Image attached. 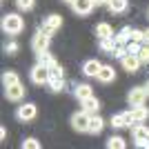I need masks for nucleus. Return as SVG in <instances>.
<instances>
[{
	"mask_svg": "<svg viewBox=\"0 0 149 149\" xmlns=\"http://www.w3.org/2000/svg\"><path fill=\"white\" fill-rule=\"evenodd\" d=\"M22 29H25V20H22V16H18V13H7L5 18H2V31H5V33H9V36H18Z\"/></svg>",
	"mask_w": 149,
	"mask_h": 149,
	"instance_id": "obj_1",
	"label": "nucleus"
},
{
	"mask_svg": "<svg viewBox=\"0 0 149 149\" xmlns=\"http://www.w3.org/2000/svg\"><path fill=\"white\" fill-rule=\"evenodd\" d=\"M89 123H91V113L85 111V109H80L71 116V127L76 131H89Z\"/></svg>",
	"mask_w": 149,
	"mask_h": 149,
	"instance_id": "obj_2",
	"label": "nucleus"
},
{
	"mask_svg": "<svg viewBox=\"0 0 149 149\" xmlns=\"http://www.w3.org/2000/svg\"><path fill=\"white\" fill-rule=\"evenodd\" d=\"M29 78H31V82H33V85H47V82H49V67H45V65H40V62H38L36 67L31 69Z\"/></svg>",
	"mask_w": 149,
	"mask_h": 149,
	"instance_id": "obj_3",
	"label": "nucleus"
},
{
	"mask_svg": "<svg viewBox=\"0 0 149 149\" xmlns=\"http://www.w3.org/2000/svg\"><path fill=\"white\" fill-rule=\"evenodd\" d=\"M36 113H38L36 105H33V102H27V105H20L18 109H16V118H18L20 123H31V120L36 118Z\"/></svg>",
	"mask_w": 149,
	"mask_h": 149,
	"instance_id": "obj_4",
	"label": "nucleus"
},
{
	"mask_svg": "<svg viewBox=\"0 0 149 149\" xmlns=\"http://www.w3.org/2000/svg\"><path fill=\"white\" fill-rule=\"evenodd\" d=\"M49 42H51V36H49V33H45V31L40 29L36 36H33V40H31V49L36 51V54L47 51V49H49Z\"/></svg>",
	"mask_w": 149,
	"mask_h": 149,
	"instance_id": "obj_5",
	"label": "nucleus"
},
{
	"mask_svg": "<svg viewBox=\"0 0 149 149\" xmlns=\"http://www.w3.org/2000/svg\"><path fill=\"white\" fill-rule=\"evenodd\" d=\"M109 125H111L113 129H123V127H134V116H131V109L125 113H113L111 120H109Z\"/></svg>",
	"mask_w": 149,
	"mask_h": 149,
	"instance_id": "obj_6",
	"label": "nucleus"
},
{
	"mask_svg": "<svg viewBox=\"0 0 149 149\" xmlns=\"http://www.w3.org/2000/svg\"><path fill=\"white\" fill-rule=\"evenodd\" d=\"M62 27V16H58V13H51V16H47L45 18V22H42V31L45 33H56L58 29Z\"/></svg>",
	"mask_w": 149,
	"mask_h": 149,
	"instance_id": "obj_7",
	"label": "nucleus"
},
{
	"mask_svg": "<svg viewBox=\"0 0 149 149\" xmlns=\"http://www.w3.org/2000/svg\"><path fill=\"white\" fill-rule=\"evenodd\" d=\"M127 100H129L131 107L145 105V100H147V89H145V87H134L129 93H127Z\"/></svg>",
	"mask_w": 149,
	"mask_h": 149,
	"instance_id": "obj_8",
	"label": "nucleus"
},
{
	"mask_svg": "<svg viewBox=\"0 0 149 149\" xmlns=\"http://www.w3.org/2000/svg\"><path fill=\"white\" fill-rule=\"evenodd\" d=\"M96 78H98V82H102V85H109V82L116 80V69H113L111 65H102Z\"/></svg>",
	"mask_w": 149,
	"mask_h": 149,
	"instance_id": "obj_9",
	"label": "nucleus"
},
{
	"mask_svg": "<svg viewBox=\"0 0 149 149\" xmlns=\"http://www.w3.org/2000/svg\"><path fill=\"white\" fill-rule=\"evenodd\" d=\"M123 69L129 71V74L138 71V69H140V58H138L136 54H127V56L123 58Z\"/></svg>",
	"mask_w": 149,
	"mask_h": 149,
	"instance_id": "obj_10",
	"label": "nucleus"
},
{
	"mask_svg": "<svg viewBox=\"0 0 149 149\" xmlns=\"http://www.w3.org/2000/svg\"><path fill=\"white\" fill-rule=\"evenodd\" d=\"M74 11L78 13V16H89V13H91V9L96 5H93V0H76L74 5Z\"/></svg>",
	"mask_w": 149,
	"mask_h": 149,
	"instance_id": "obj_11",
	"label": "nucleus"
},
{
	"mask_svg": "<svg viewBox=\"0 0 149 149\" xmlns=\"http://www.w3.org/2000/svg\"><path fill=\"white\" fill-rule=\"evenodd\" d=\"M5 96L9 100H13V102H18V100H22V96H25V87L22 85H11V87H7L5 89Z\"/></svg>",
	"mask_w": 149,
	"mask_h": 149,
	"instance_id": "obj_12",
	"label": "nucleus"
},
{
	"mask_svg": "<svg viewBox=\"0 0 149 149\" xmlns=\"http://www.w3.org/2000/svg\"><path fill=\"white\" fill-rule=\"evenodd\" d=\"M100 67H102V65H100L98 60H87L85 62V65H82V74L85 76H89V78H96V76H98V71H100Z\"/></svg>",
	"mask_w": 149,
	"mask_h": 149,
	"instance_id": "obj_13",
	"label": "nucleus"
},
{
	"mask_svg": "<svg viewBox=\"0 0 149 149\" xmlns=\"http://www.w3.org/2000/svg\"><path fill=\"white\" fill-rule=\"evenodd\" d=\"M47 87L51 89L54 93L62 91L65 89V76H56V74H49V82H47Z\"/></svg>",
	"mask_w": 149,
	"mask_h": 149,
	"instance_id": "obj_14",
	"label": "nucleus"
},
{
	"mask_svg": "<svg viewBox=\"0 0 149 149\" xmlns=\"http://www.w3.org/2000/svg\"><path fill=\"white\" fill-rule=\"evenodd\" d=\"M80 105H82V109H85V111H89L91 116H93V113H98V111H100V100L96 98V96H89L87 100H82Z\"/></svg>",
	"mask_w": 149,
	"mask_h": 149,
	"instance_id": "obj_15",
	"label": "nucleus"
},
{
	"mask_svg": "<svg viewBox=\"0 0 149 149\" xmlns=\"http://www.w3.org/2000/svg\"><path fill=\"white\" fill-rule=\"evenodd\" d=\"M107 7H109V11H111V13L118 16V13H125L127 9H129V2H127V0H109Z\"/></svg>",
	"mask_w": 149,
	"mask_h": 149,
	"instance_id": "obj_16",
	"label": "nucleus"
},
{
	"mask_svg": "<svg viewBox=\"0 0 149 149\" xmlns=\"http://www.w3.org/2000/svg\"><path fill=\"white\" fill-rule=\"evenodd\" d=\"M131 116H134V123H145V120L149 118V109L145 105L131 107Z\"/></svg>",
	"mask_w": 149,
	"mask_h": 149,
	"instance_id": "obj_17",
	"label": "nucleus"
},
{
	"mask_svg": "<svg viewBox=\"0 0 149 149\" xmlns=\"http://www.w3.org/2000/svg\"><path fill=\"white\" fill-rule=\"evenodd\" d=\"M96 36H98V40H102V38H111L113 36V29L109 22H98L96 25Z\"/></svg>",
	"mask_w": 149,
	"mask_h": 149,
	"instance_id": "obj_18",
	"label": "nucleus"
},
{
	"mask_svg": "<svg viewBox=\"0 0 149 149\" xmlns=\"http://www.w3.org/2000/svg\"><path fill=\"white\" fill-rule=\"evenodd\" d=\"M102 129H105V120L100 118L98 113H93V116H91V123H89V134H100Z\"/></svg>",
	"mask_w": 149,
	"mask_h": 149,
	"instance_id": "obj_19",
	"label": "nucleus"
},
{
	"mask_svg": "<svg viewBox=\"0 0 149 149\" xmlns=\"http://www.w3.org/2000/svg\"><path fill=\"white\" fill-rule=\"evenodd\" d=\"M149 134V129L145 127L143 123H136L134 127H131V136H134V140H145Z\"/></svg>",
	"mask_w": 149,
	"mask_h": 149,
	"instance_id": "obj_20",
	"label": "nucleus"
},
{
	"mask_svg": "<svg viewBox=\"0 0 149 149\" xmlns=\"http://www.w3.org/2000/svg\"><path fill=\"white\" fill-rule=\"evenodd\" d=\"M129 38H131V27H123L118 33H113L116 45H127V42H129Z\"/></svg>",
	"mask_w": 149,
	"mask_h": 149,
	"instance_id": "obj_21",
	"label": "nucleus"
},
{
	"mask_svg": "<svg viewBox=\"0 0 149 149\" xmlns=\"http://www.w3.org/2000/svg\"><path fill=\"white\" fill-rule=\"evenodd\" d=\"M74 93H76V98L82 102V100H87L89 96H93V89L89 87V85H76V91Z\"/></svg>",
	"mask_w": 149,
	"mask_h": 149,
	"instance_id": "obj_22",
	"label": "nucleus"
},
{
	"mask_svg": "<svg viewBox=\"0 0 149 149\" xmlns=\"http://www.w3.org/2000/svg\"><path fill=\"white\" fill-rule=\"evenodd\" d=\"M38 62H40V65H45V67H56L58 62H56V58L51 56L49 51H40V54H38Z\"/></svg>",
	"mask_w": 149,
	"mask_h": 149,
	"instance_id": "obj_23",
	"label": "nucleus"
},
{
	"mask_svg": "<svg viewBox=\"0 0 149 149\" xmlns=\"http://www.w3.org/2000/svg\"><path fill=\"white\" fill-rule=\"evenodd\" d=\"M18 82H20V78L16 71H5L2 74V85L5 87H11V85H18Z\"/></svg>",
	"mask_w": 149,
	"mask_h": 149,
	"instance_id": "obj_24",
	"label": "nucleus"
},
{
	"mask_svg": "<svg viewBox=\"0 0 149 149\" xmlns=\"http://www.w3.org/2000/svg\"><path fill=\"white\" fill-rule=\"evenodd\" d=\"M100 49L111 56L113 49H116V40H113V36H111V38H102V40H100Z\"/></svg>",
	"mask_w": 149,
	"mask_h": 149,
	"instance_id": "obj_25",
	"label": "nucleus"
},
{
	"mask_svg": "<svg viewBox=\"0 0 149 149\" xmlns=\"http://www.w3.org/2000/svg\"><path fill=\"white\" fill-rule=\"evenodd\" d=\"M125 138H120V136H111L109 140H107V147L109 149H125Z\"/></svg>",
	"mask_w": 149,
	"mask_h": 149,
	"instance_id": "obj_26",
	"label": "nucleus"
},
{
	"mask_svg": "<svg viewBox=\"0 0 149 149\" xmlns=\"http://www.w3.org/2000/svg\"><path fill=\"white\" fill-rule=\"evenodd\" d=\"M22 149H40V143H38V138H25L22 143H20Z\"/></svg>",
	"mask_w": 149,
	"mask_h": 149,
	"instance_id": "obj_27",
	"label": "nucleus"
},
{
	"mask_svg": "<svg viewBox=\"0 0 149 149\" xmlns=\"http://www.w3.org/2000/svg\"><path fill=\"white\" fill-rule=\"evenodd\" d=\"M16 5H18L20 11H31L33 5H36V0H16Z\"/></svg>",
	"mask_w": 149,
	"mask_h": 149,
	"instance_id": "obj_28",
	"label": "nucleus"
},
{
	"mask_svg": "<svg viewBox=\"0 0 149 149\" xmlns=\"http://www.w3.org/2000/svg\"><path fill=\"white\" fill-rule=\"evenodd\" d=\"M5 51L9 54V56H16V54L20 51V45H18V42H13V40H11V42H7V45H5Z\"/></svg>",
	"mask_w": 149,
	"mask_h": 149,
	"instance_id": "obj_29",
	"label": "nucleus"
},
{
	"mask_svg": "<svg viewBox=\"0 0 149 149\" xmlns=\"http://www.w3.org/2000/svg\"><path fill=\"white\" fill-rule=\"evenodd\" d=\"M129 40H134V42H143V40H145V31L131 29V38H129Z\"/></svg>",
	"mask_w": 149,
	"mask_h": 149,
	"instance_id": "obj_30",
	"label": "nucleus"
},
{
	"mask_svg": "<svg viewBox=\"0 0 149 149\" xmlns=\"http://www.w3.org/2000/svg\"><path fill=\"white\" fill-rule=\"evenodd\" d=\"M125 47H127V54H136L138 56V51H140V42H134V40H129Z\"/></svg>",
	"mask_w": 149,
	"mask_h": 149,
	"instance_id": "obj_31",
	"label": "nucleus"
},
{
	"mask_svg": "<svg viewBox=\"0 0 149 149\" xmlns=\"http://www.w3.org/2000/svg\"><path fill=\"white\" fill-rule=\"evenodd\" d=\"M138 58H140V62H149V47H140Z\"/></svg>",
	"mask_w": 149,
	"mask_h": 149,
	"instance_id": "obj_32",
	"label": "nucleus"
},
{
	"mask_svg": "<svg viewBox=\"0 0 149 149\" xmlns=\"http://www.w3.org/2000/svg\"><path fill=\"white\" fill-rule=\"evenodd\" d=\"M134 145L140 149H149V138H145V140H134Z\"/></svg>",
	"mask_w": 149,
	"mask_h": 149,
	"instance_id": "obj_33",
	"label": "nucleus"
},
{
	"mask_svg": "<svg viewBox=\"0 0 149 149\" xmlns=\"http://www.w3.org/2000/svg\"><path fill=\"white\" fill-rule=\"evenodd\" d=\"M5 138H7V129L2 127V129H0V140H5Z\"/></svg>",
	"mask_w": 149,
	"mask_h": 149,
	"instance_id": "obj_34",
	"label": "nucleus"
},
{
	"mask_svg": "<svg viewBox=\"0 0 149 149\" xmlns=\"http://www.w3.org/2000/svg\"><path fill=\"white\" fill-rule=\"evenodd\" d=\"M107 2H109V0H93V5H98V7L100 5H107Z\"/></svg>",
	"mask_w": 149,
	"mask_h": 149,
	"instance_id": "obj_35",
	"label": "nucleus"
},
{
	"mask_svg": "<svg viewBox=\"0 0 149 149\" xmlns=\"http://www.w3.org/2000/svg\"><path fill=\"white\" fill-rule=\"evenodd\" d=\"M145 40L149 42V29H145Z\"/></svg>",
	"mask_w": 149,
	"mask_h": 149,
	"instance_id": "obj_36",
	"label": "nucleus"
},
{
	"mask_svg": "<svg viewBox=\"0 0 149 149\" xmlns=\"http://www.w3.org/2000/svg\"><path fill=\"white\" fill-rule=\"evenodd\" d=\"M62 2H67V5H74L76 0H62Z\"/></svg>",
	"mask_w": 149,
	"mask_h": 149,
	"instance_id": "obj_37",
	"label": "nucleus"
},
{
	"mask_svg": "<svg viewBox=\"0 0 149 149\" xmlns=\"http://www.w3.org/2000/svg\"><path fill=\"white\" fill-rule=\"evenodd\" d=\"M145 89H147V96H149V82H147V85H145Z\"/></svg>",
	"mask_w": 149,
	"mask_h": 149,
	"instance_id": "obj_38",
	"label": "nucleus"
},
{
	"mask_svg": "<svg viewBox=\"0 0 149 149\" xmlns=\"http://www.w3.org/2000/svg\"><path fill=\"white\" fill-rule=\"evenodd\" d=\"M147 138H149V134H147Z\"/></svg>",
	"mask_w": 149,
	"mask_h": 149,
	"instance_id": "obj_39",
	"label": "nucleus"
}]
</instances>
